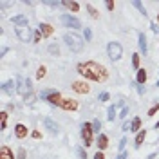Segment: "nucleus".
<instances>
[{
    "label": "nucleus",
    "instance_id": "c03bdc74",
    "mask_svg": "<svg viewBox=\"0 0 159 159\" xmlns=\"http://www.w3.org/2000/svg\"><path fill=\"white\" fill-rule=\"evenodd\" d=\"M127 157H129V156H127V152H119V156L116 159H127Z\"/></svg>",
    "mask_w": 159,
    "mask_h": 159
},
{
    "label": "nucleus",
    "instance_id": "1a4fd4ad",
    "mask_svg": "<svg viewBox=\"0 0 159 159\" xmlns=\"http://www.w3.org/2000/svg\"><path fill=\"white\" fill-rule=\"evenodd\" d=\"M2 90H4L7 96H13V94L16 92V81H13V80H7V81H4V85H2Z\"/></svg>",
    "mask_w": 159,
    "mask_h": 159
},
{
    "label": "nucleus",
    "instance_id": "9d476101",
    "mask_svg": "<svg viewBox=\"0 0 159 159\" xmlns=\"http://www.w3.org/2000/svg\"><path fill=\"white\" fill-rule=\"evenodd\" d=\"M63 110H76L78 109V101L76 99H70V98H63L61 105H60Z\"/></svg>",
    "mask_w": 159,
    "mask_h": 159
},
{
    "label": "nucleus",
    "instance_id": "0eeeda50",
    "mask_svg": "<svg viewBox=\"0 0 159 159\" xmlns=\"http://www.w3.org/2000/svg\"><path fill=\"white\" fill-rule=\"evenodd\" d=\"M61 24L65 25V27H70V29H80L81 27V22H80L76 16H72V15H61Z\"/></svg>",
    "mask_w": 159,
    "mask_h": 159
},
{
    "label": "nucleus",
    "instance_id": "393cba45",
    "mask_svg": "<svg viewBox=\"0 0 159 159\" xmlns=\"http://www.w3.org/2000/svg\"><path fill=\"white\" fill-rule=\"evenodd\" d=\"M139 129H141V119L134 118L132 119V132H139Z\"/></svg>",
    "mask_w": 159,
    "mask_h": 159
},
{
    "label": "nucleus",
    "instance_id": "5701e85b",
    "mask_svg": "<svg viewBox=\"0 0 159 159\" xmlns=\"http://www.w3.org/2000/svg\"><path fill=\"white\" fill-rule=\"evenodd\" d=\"M47 51H49L52 56H60V47H58V43H49Z\"/></svg>",
    "mask_w": 159,
    "mask_h": 159
},
{
    "label": "nucleus",
    "instance_id": "f257e3e1",
    "mask_svg": "<svg viewBox=\"0 0 159 159\" xmlns=\"http://www.w3.org/2000/svg\"><path fill=\"white\" fill-rule=\"evenodd\" d=\"M78 72L87 80L92 81H105L109 78V72L103 65H99L96 61H81L78 63Z\"/></svg>",
    "mask_w": 159,
    "mask_h": 159
},
{
    "label": "nucleus",
    "instance_id": "72a5a7b5",
    "mask_svg": "<svg viewBox=\"0 0 159 159\" xmlns=\"http://www.w3.org/2000/svg\"><path fill=\"white\" fill-rule=\"evenodd\" d=\"M83 36H85V42H90L92 40V31L89 27H85V33H83Z\"/></svg>",
    "mask_w": 159,
    "mask_h": 159
},
{
    "label": "nucleus",
    "instance_id": "9b49d317",
    "mask_svg": "<svg viewBox=\"0 0 159 159\" xmlns=\"http://www.w3.org/2000/svg\"><path fill=\"white\" fill-rule=\"evenodd\" d=\"M72 89L76 90L78 94H87V92L90 90V87L85 83V81H74V83H72Z\"/></svg>",
    "mask_w": 159,
    "mask_h": 159
},
{
    "label": "nucleus",
    "instance_id": "a211bd4d",
    "mask_svg": "<svg viewBox=\"0 0 159 159\" xmlns=\"http://www.w3.org/2000/svg\"><path fill=\"white\" fill-rule=\"evenodd\" d=\"M96 145H98L99 152H101V150H105L107 147H109V138H107L105 134H99V136H98V143H96Z\"/></svg>",
    "mask_w": 159,
    "mask_h": 159
},
{
    "label": "nucleus",
    "instance_id": "58836bf2",
    "mask_svg": "<svg viewBox=\"0 0 159 159\" xmlns=\"http://www.w3.org/2000/svg\"><path fill=\"white\" fill-rule=\"evenodd\" d=\"M125 145H127V139L123 138L121 141H119V150H121V152H125V150H123V148H125Z\"/></svg>",
    "mask_w": 159,
    "mask_h": 159
},
{
    "label": "nucleus",
    "instance_id": "c756f323",
    "mask_svg": "<svg viewBox=\"0 0 159 159\" xmlns=\"http://www.w3.org/2000/svg\"><path fill=\"white\" fill-rule=\"evenodd\" d=\"M87 9H89V13H90V16H92V18H99V13H98L96 9H94V7H92L90 4H87Z\"/></svg>",
    "mask_w": 159,
    "mask_h": 159
},
{
    "label": "nucleus",
    "instance_id": "473e14b6",
    "mask_svg": "<svg viewBox=\"0 0 159 159\" xmlns=\"http://www.w3.org/2000/svg\"><path fill=\"white\" fill-rule=\"evenodd\" d=\"M24 103H34V94H33V92H29V94H27V96H24Z\"/></svg>",
    "mask_w": 159,
    "mask_h": 159
},
{
    "label": "nucleus",
    "instance_id": "f8f14e48",
    "mask_svg": "<svg viewBox=\"0 0 159 159\" xmlns=\"http://www.w3.org/2000/svg\"><path fill=\"white\" fill-rule=\"evenodd\" d=\"M38 31L42 33V36H43V38H49L51 34L54 33V29H52V25H51V24H40Z\"/></svg>",
    "mask_w": 159,
    "mask_h": 159
},
{
    "label": "nucleus",
    "instance_id": "8fccbe9b",
    "mask_svg": "<svg viewBox=\"0 0 159 159\" xmlns=\"http://www.w3.org/2000/svg\"><path fill=\"white\" fill-rule=\"evenodd\" d=\"M156 129H159V121H157V123H156Z\"/></svg>",
    "mask_w": 159,
    "mask_h": 159
},
{
    "label": "nucleus",
    "instance_id": "c85d7f7f",
    "mask_svg": "<svg viewBox=\"0 0 159 159\" xmlns=\"http://www.w3.org/2000/svg\"><path fill=\"white\" fill-rule=\"evenodd\" d=\"M76 154H78L80 159H87V152H85L83 147H78V148H76Z\"/></svg>",
    "mask_w": 159,
    "mask_h": 159
},
{
    "label": "nucleus",
    "instance_id": "6e6552de",
    "mask_svg": "<svg viewBox=\"0 0 159 159\" xmlns=\"http://www.w3.org/2000/svg\"><path fill=\"white\" fill-rule=\"evenodd\" d=\"M43 127L49 130L51 134H58V132H60L58 123H56L54 119H51V118H45V119H43Z\"/></svg>",
    "mask_w": 159,
    "mask_h": 159
},
{
    "label": "nucleus",
    "instance_id": "a18cd8bd",
    "mask_svg": "<svg viewBox=\"0 0 159 159\" xmlns=\"http://www.w3.org/2000/svg\"><path fill=\"white\" fill-rule=\"evenodd\" d=\"M138 94H145V87L139 85V83H138Z\"/></svg>",
    "mask_w": 159,
    "mask_h": 159
},
{
    "label": "nucleus",
    "instance_id": "2f4dec72",
    "mask_svg": "<svg viewBox=\"0 0 159 159\" xmlns=\"http://www.w3.org/2000/svg\"><path fill=\"white\" fill-rule=\"evenodd\" d=\"M99 129H101V121H99V119H94V121H92V130L99 134Z\"/></svg>",
    "mask_w": 159,
    "mask_h": 159
},
{
    "label": "nucleus",
    "instance_id": "cd10ccee",
    "mask_svg": "<svg viewBox=\"0 0 159 159\" xmlns=\"http://www.w3.org/2000/svg\"><path fill=\"white\" fill-rule=\"evenodd\" d=\"M132 6H134V7H138V9L141 11V13H143V16H147V11H145V7H143V4H141L139 0H134V2H132Z\"/></svg>",
    "mask_w": 159,
    "mask_h": 159
},
{
    "label": "nucleus",
    "instance_id": "2eb2a0df",
    "mask_svg": "<svg viewBox=\"0 0 159 159\" xmlns=\"http://www.w3.org/2000/svg\"><path fill=\"white\" fill-rule=\"evenodd\" d=\"M138 43H139V49H141V52H143V56L147 54V36H145V33H139L138 34Z\"/></svg>",
    "mask_w": 159,
    "mask_h": 159
},
{
    "label": "nucleus",
    "instance_id": "3c124183",
    "mask_svg": "<svg viewBox=\"0 0 159 159\" xmlns=\"http://www.w3.org/2000/svg\"><path fill=\"white\" fill-rule=\"evenodd\" d=\"M156 85H157V87H159V80H157V83H156Z\"/></svg>",
    "mask_w": 159,
    "mask_h": 159
},
{
    "label": "nucleus",
    "instance_id": "4468645a",
    "mask_svg": "<svg viewBox=\"0 0 159 159\" xmlns=\"http://www.w3.org/2000/svg\"><path fill=\"white\" fill-rule=\"evenodd\" d=\"M47 101H49L51 105H61V101H63V98H61V94H60L58 90H54V92L51 94L49 98H47Z\"/></svg>",
    "mask_w": 159,
    "mask_h": 159
},
{
    "label": "nucleus",
    "instance_id": "aec40b11",
    "mask_svg": "<svg viewBox=\"0 0 159 159\" xmlns=\"http://www.w3.org/2000/svg\"><path fill=\"white\" fill-rule=\"evenodd\" d=\"M145 138H147V130H145V129L139 130L138 136H136V148H139V147H141V143L145 141Z\"/></svg>",
    "mask_w": 159,
    "mask_h": 159
},
{
    "label": "nucleus",
    "instance_id": "c9c22d12",
    "mask_svg": "<svg viewBox=\"0 0 159 159\" xmlns=\"http://www.w3.org/2000/svg\"><path fill=\"white\" fill-rule=\"evenodd\" d=\"M157 110H159V103H156L154 107H150V110H148V116H154V114H156Z\"/></svg>",
    "mask_w": 159,
    "mask_h": 159
},
{
    "label": "nucleus",
    "instance_id": "bb28decb",
    "mask_svg": "<svg viewBox=\"0 0 159 159\" xmlns=\"http://www.w3.org/2000/svg\"><path fill=\"white\" fill-rule=\"evenodd\" d=\"M45 74H47V69H45L43 65H40V67H38V70H36V78H38V80H42L43 76H45Z\"/></svg>",
    "mask_w": 159,
    "mask_h": 159
},
{
    "label": "nucleus",
    "instance_id": "ea45409f",
    "mask_svg": "<svg viewBox=\"0 0 159 159\" xmlns=\"http://www.w3.org/2000/svg\"><path fill=\"white\" fill-rule=\"evenodd\" d=\"M33 40H34V42H40V40H42V33L36 31V33H34V36H33Z\"/></svg>",
    "mask_w": 159,
    "mask_h": 159
},
{
    "label": "nucleus",
    "instance_id": "f3484780",
    "mask_svg": "<svg viewBox=\"0 0 159 159\" xmlns=\"http://www.w3.org/2000/svg\"><path fill=\"white\" fill-rule=\"evenodd\" d=\"M0 159H15V156H13V152H11L9 147H6V145L0 147Z\"/></svg>",
    "mask_w": 159,
    "mask_h": 159
},
{
    "label": "nucleus",
    "instance_id": "37998d69",
    "mask_svg": "<svg viewBox=\"0 0 159 159\" xmlns=\"http://www.w3.org/2000/svg\"><path fill=\"white\" fill-rule=\"evenodd\" d=\"M94 159H105V156H103V152H96V156H94Z\"/></svg>",
    "mask_w": 159,
    "mask_h": 159
},
{
    "label": "nucleus",
    "instance_id": "20e7f679",
    "mask_svg": "<svg viewBox=\"0 0 159 159\" xmlns=\"http://www.w3.org/2000/svg\"><path fill=\"white\" fill-rule=\"evenodd\" d=\"M16 92L18 94H22V96H27L31 92V80L27 78H22V76H18L16 78Z\"/></svg>",
    "mask_w": 159,
    "mask_h": 159
},
{
    "label": "nucleus",
    "instance_id": "09e8293b",
    "mask_svg": "<svg viewBox=\"0 0 159 159\" xmlns=\"http://www.w3.org/2000/svg\"><path fill=\"white\" fill-rule=\"evenodd\" d=\"M33 138H34V139H40V132H38V130H34V132H33Z\"/></svg>",
    "mask_w": 159,
    "mask_h": 159
},
{
    "label": "nucleus",
    "instance_id": "7ed1b4c3",
    "mask_svg": "<svg viewBox=\"0 0 159 159\" xmlns=\"http://www.w3.org/2000/svg\"><path fill=\"white\" fill-rule=\"evenodd\" d=\"M107 54H109V58L112 61H118L121 56H123V47H121V43L119 42H110L109 45H107Z\"/></svg>",
    "mask_w": 159,
    "mask_h": 159
},
{
    "label": "nucleus",
    "instance_id": "a878e982",
    "mask_svg": "<svg viewBox=\"0 0 159 159\" xmlns=\"http://www.w3.org/2000/svg\"><path fill=\"white\" fill-rule=\"evenodd\" d=\"M139 58H141V56H139L138 52H134V54H132V67H134V69H138V70H139Z\"/></svg>",
    "mask_w": 159,
    "mask_h": 159
},
{
    "label": "nucleus",
    "instance_id": "49530a36",
    "mask_svg": "<svg viewBox=\"0 0 159 159\" xmlns=\"http://www.w3.org/2000/svg\"><path fill=\"white\" fill-rule=\"evenodd\" d=\"M152 31H154V33H159V27H157L156 22H152Z\"/></svg>",
    "mask_w": 159,
    "mask_h": 159
},
{
    "label": "nucleus",
    "instance_id": "6ab92c4d",
    "mask_svg": "<svg viewBox=\"0 0 159 159\" xmlns=\"http://www.w3.org/2000/svg\"><path fill=\"white\" fill-rule=\"evenodd\" d=\"M148 78V74H147V70L145 69H139L138 70V76H136V81H138L139 85H145V81Z\"/></svg>",
    "mask_w": 159,
    "mask_h": 159
},
{
    "label": "nucleus",
    "instance_id": "ddd939ff",
    "mask_svg": "<svg viewBox=\"0 0 159 159\" xmlns=\"http://www.w3.org/2000/svg\"><path fill=\"white\" fill-rule=\"evenodd\" d=\"M15 136H16L18 139H24L25 136H27V127L22 125V123H18V125L15 127Z\"/></svg>",
    "mask_w": 159,
    "mask_h": 159
},
{
    "label": "nucleus",
    "instance_id": "f03ea898",
    "mask_svg": "<svg viewBox=\"0 0 159 159\" xmlns=\"http://www.w3.org/2000/svg\"><path fill=\"white\" fill-rule=\"evenodd\" d=\"M63 42L67 43V47H69L72 52H81V51H83V38L80 36L78 33H74V31L65 33V34H63Z\"/></svg>",
    "mask_w": 159,
    "mask_h": 159
},
{
    "label": "nucleus",
    "instance_id": "4be33fe9",
    "mask_svg": "<svg viewBox=\"0 0 159 159\" xmlns=\"http://www.w3.org/2000/svg\"><path fill=\"white\" fill-rule=\"evenodd\" d=\"M7 127V112H0V130H6Z\"/></svg>",
    "mask_w": 159,
    "mask_h": 159
},
{
    "label": "nucleus",
    "instance_id": "e433bc0d",
    "mask_svg": "<svg viewBox=\"0 0 159 159\" xmlns=\"http://www.w3.org/2000/svg\"><path fill=\"white\" fill-rule=\"evenodd\" d=\"M16 159H25V148H18V156Z\"/></svg>",
    "mask_w": 159,
    "mask_h": 159
},
{
    "label": "nucleus",
    "instance_id": "f704fd0d",
    "mask_svg": "<svg viewBox=\"0 0 159 159\" xmlns=\"http://www.w3.org/2000/svg\"><path fill=\"white\" fill-rule=\"evenodd\" d=\"M109 99H110L109 92H101V94H99V101H109Z\"/></svg>",
    "mask_w": 159,
    "mask_h": 159
},
{
    "label": "nucleus",
    "instance_id": "423d86ee",
    "mask_svg": "<svg viewBox=\"0 0 159 159\" xmlns=\"http://www.w3.org/2000/svg\"><path fill=\"white\" fill-rule=\"evenodd\" d=\"M92 134H94L92 123H83V125H81V138H83L85 147H90V145H92Z\"/></svg>",
    "mask_w": 159,
    "mask_h": 159
},
{
    "label": "nucleus",
    "instance_id": "79ce46f5",
    "mask_svg": "<svg viewBox=\"0 0 159 159\" xmlns=\"http://www.w3.org/2000/svg\"><path fill=\"white\" fill-rule=\"evenodd\" d=\"M105 6H107V9H109V11H112V9H114V2H112V0H109V2L105 4Z\"/></svg>",
    "mask_w": 159,
    "mask_h": 159
},
{
    "label": "nucleus",
    "instance_id": "b1692460",
    "mask_svg": "<svg viewBox=\"0 0 159 159\" xmlns=\"http://www.w3.org/2000/svg\"><path fill=\"white\" fill-rule=\"evenodd\" d=\"M107 119H109V121H114V119H116V107H114V105H110L109 110H107Z\"/></svg>",
    "mask_w": 159,
    "mask_h": 159
},
{
    "label": "nucleus",
    "instance_id": "603ef678",
    "mask_svg": "<svg viewBox=\"0 0 159 159\" xmlns=\"http://www.w3.org/2000/svg\"><path fill=\"white\" fill-rule=\"evenodd\" d=\"M157 22H159V15H157Z\"/></svg>",
    "mask_w": 159,
    "mask_h": 159
},
{
    "label": "nucleus",
    "instance_id": "4c0bfd02",
    "mask_svg": "<svg viewBox=\"0 0 159 159\" xmlns=\"http://www.w3.org/2000/svg\"><path fill=\"white\" fill-rule=\"evenodd\" d=\"M127 114H129V107H123L121 114H119V118H127Z\"/></svg>",
    "mask_w": 159,
    "mask_h": 159
},
{
    "label": "nucleus",
    "instance_id": "7c9ffc66",
    "mask_svg": "<svg viewBox=\"0 0 159 159\" xmlns=\"http://www.w3.org/2000/svg\"><path fill=\"white\" fill-rule=\"evenodd\" d=\"M52 92H54V89H45V90H42L40 98H42V99H47V98L51 96V94H52Z\"/></svg>",
    "mask_w": 159,
    "mask_h": 159
},
{
    "label": "nucleus",
    "instance_id": "412c9836",
    "mask_svg": "<svg viewBox=\"0 0 159 159\" xmlns=\"http://www.w3.org/2000/svg\"><path fill=\"white\" fill-rule=\"evenodd\" d=\"M61 6L69 7L72 13H78V11H80V4H78V2H61Z\"/></svg>",
    "mask_w": 159,
    "mask_h": 159
},
{
    "label": "nucleus",
    "instance_id": "a19ab883",
    "mask_svg": "<svg viewBox=\"0 0 159 159\" xmlns=\"http://www.w3.org/2000/svg\"><path fill=\"white\" fill-rule=\"evenodd\" d=\"M47 6H51V7H60L61 6V2H45Z\"/></svg>",
    "mask_w": 159,
    "mask_h": 159
},
{
    "label": "nucleus",
    "instance_id": "39448f33",
    "mask_svg": "<svg viewBox=\"0 0 159 159\" xmlns=\"http://www.w3.org/2000/svg\"><path fill=\"white\" fill-rule=\"evenodd\" d=\"M15 33H16V36H18L20 42H31V38L34 36L31 33L29 25H18V27H15Z\"/></svg>",
    "mask_w": 159,
    "mask_h": 159
},
{
    "label": "nucleus",
    "instance_id": "de8ad7c7",
    "mask_svg": "<svg viewBox=\"0 0 159 159\" xmlns=\"http://www.w3.org/2000/svg\"><path fill=\"white\" fill-rule=\"evenodd\" d=\"M7 51H9L7 47H4V49L0 51V56H6V54H7Z\"/></svg>",
    "mask_w": 159,
    "mask_h": 159
},
{
    "label": "nucleus",
    "instance_id": "dca6fc26",
    "mask_svg": "<svg viewBox=\"0 0 159 159\" xmlns=\"http://www.w3.org/2000/svg\"><path fill=\"white\" fill-rule=\"evenodd\" d=\"M13 24L18 27V25H29V20H27V16L25 15H16V16H13Z\"/></svg>",
    "mask_w": 159,
    "mask_h": 159
}]
</instances>
